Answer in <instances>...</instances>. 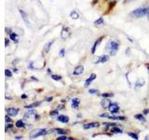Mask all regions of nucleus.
Instances as JSON below:
<instances>
[{"label":"nucleus","instance_id":"a878e982","mask_svg":"<svg viewBox=\"0 0 149 140\" xmlns=\"http://www.w3.org/2000/svg\"><path fill=\"white\" fill-rule=\"evenodd\" d=\"M134 118L136 119V120H141V121H143V123H146V119L144 118L143 114H137V115H135V116H134Z\"/></svg>","mask_w":149,"mask_h":140},{"label":"nucleus","instance_id":"6ab92c4d","mask_svg":"<svg viewBox=\"0 0 149 140\" xmlns=\"http://www.w3.org/2000/svg\"><path fill=\"white\" fill-rule=\"evenodd\" d=\"M52 131H53V132H55L56 134H61V135L66 134H67V131H65V130H63V129H61V128H54Z\"/></svg>","mask_w":149,"mask_h":140},{"label":"nucleus","instance_id":"1a4fd4ad","mask_svg":"<svg viewBox=\"0 0 149 140\" xmlns=\"http://www.w3.org/2000/svg\"><path fill=\"white\" fill-rule=\"evenodd\" d=\"M18 112H19V109L18 108H15V107H9V108L7 109V114L8 116H17L18 115Z\"/></svg>","mask_w":149,"mask_h":140},{"label":"nucleus","instance_id":"6e6d98bb","mask_svg":"<svg viewBox=\"0 0 149 140\" xmlns=\"http://www.w3.org/2000/svg\"><path fill=\"white\" fill-rule=\"evenodd\" d=\"M147 19H148V21H149V14H148V15H147Z\"/></svg>","mask_w":149,"mask_h":140},{"label":"nucleus","instance_id":"393cba45","mask_svg":"<svg viewBox=\"0 0 149 140\" xmlns=\"http://www.w3.org/2000/svg\"><path fill=\"white\" fill-rule=\"evenodd\" d=\"M70 17H71V19H73V20H77L79 18V15L76 10H73L71 13H70Z\"/></svg>","mask_w":149,"mask_h":140},{"label":"nucleus","instance_id":"864d4df0","mask_svg":"<svg viewBox=\"0 0 149 140\" xmlns=\"http://www.w3.org/2000/svg\"><path fill=\"white\" fill-rule=\"evenodd\" d=\"M77 117H78V118H82V115H81V114H78Z\"/></svg>","mask_w":149,"mask_h":140},{"label":"nucleus","instance_id":"7c9ffc66","mask_svg":"<svg viewBox=\"0 0 149 140\" xmlns=\"http://www.w3.org/2000/svg\"><path fill=\"white\" fill-rule=\"evenodd\" d=\"M128 135L129 136H130L132 138H133V139H138L139 137H138V134H134V133H132V132H130V133H128Z\"/></svg>","mask_w":149,"mask_h":140},{"label":"nucleus","instance_id":"5fc2aeb1","mask_svg":"<svg viewBox=\"0 0 149 140\" xmlns=\"http://www.w3.org/2000/svg\"><path fill=\"white\" fill-rule=\"evenodd\" d=\"M50 72H51V70L49 68H48V73H50Z\"/></svg>","mask_w":149,"mask_h":140},{"label":"nucleus","instance_id":"4c0bfd02","mask_svg":"<svg viewBox=\"0 0 149 140\" xmlns=\"http://www.w3.org/2000/svg\"><path fill=\"white\" fill-rule=\"evenodd\" d=\"M53 100V97L52 96H50V97H47L46 98V102H51Z\"/></svg>","mask_w":149,"mask_h":140},{"label":"nucleus","instance_id":"423d86ee","mask_svg":"<svg viewBox=\"0 0 149 140\" xmlns=\"http://www.w3.org/2000/svg\"><path fill=\"white\" fill-rule=\"evenodd\" d=\"M100 126L99 123H96V121H93V123H85L83 125V128L85 130H88L91 128H97Z\"/></svg>","mask_w":149,"mask_h":140},{"label":"nucleus","instance_id":"79ce46f5","mask_svg":"<svg viewBox=\"0 0 149 140\" xmlns=\"http://www.w3.org/2000/svg\"><path fill=\"white\" fill-rule=\"evenodd\" d=\"M149 113V109H144L143 110V114L144 115H146V114H148Z\"/></svg>","mask_w":149,"mask_h":140},{"label":"nucleus","instance_id":"f257e3e1","mask_svg":"<svg viewBox=\"0 0 149 140\" xmlns=\"http://www.w3.org/2000/svg\"><path fill=\"white\" fill-rule=\"evenodd\" d=\"M119 49V41L116 39H110L105 46V51L110 55H116Z\"/></svg>","mask_w":149,"mask_h":140},{"label":"nucleus","instance_id":"ddd939ff","mask_svg":"<svg viewBox=\"0 0 149 140\" xmlns=\"http://www.w3.org/2000/svg\"><path fill=\"white\" fill-rule=\"evenodd\" d=\"M102 38H104V36H102V37H100V38H98V39L95 41V43L93 44L92 48H91V53H92V54H94V53H95V51H96L97 47H98V45H100V43L102 42Z\"/></svg>","mask_w":149,"mask_h":140},{"label":"nucleus","instance_id":"a19ab883","mask_svg":"<svg viewBox=\"0 0 149 140\" xmlns=\"http://www.w3.org/2000/svg\"><path fill=\"white\" fill-rule=\"evenodd\" d=\"M126 55H127V56H130V49H127V50H126Z\"/></svg>","mask_w":149,"mask_h":140},{"label":"nucleus","instance_id":"c9c22d12","mask_svg":"<svg viewBox=\"0 0 149 140\" xmlns=\"http://www.w3.org/2000/svg\"><path fill=\"white\" fill-rule=\"evenodd\" d=\"M57 115H58V110H54V111H52L50 113L51 117H55V116H57Z\"/></svg>","mask_w":149,"mask_h":140},{"label":"nucleus","instance_id":"c85d7f7f","mask_svg":"<svg viewBox=\"0 0 149 140\" xmlns=\"http://www.w3.org/2000/svg\"><path fill=\"white\" fill-rule=\"evenodd\" d=\"M51 78L52 79H54V80H57V81H59V80H61L62 79V76H60V75H51Z\"/></svg>","mask_w":149,"mask_h":140},{"label":"nucleus","instance_id":"bb28decb","mask_svg":"<svg viewBox=\"0 0 149 140\" xmlns=\"http://www.w3.org/2000/svg\"><path fill=\"white\" fill-rule=\"evenodd\" d=\"M15 125H16L17 128H23L24 127V123H23L22 120H17Z\"/></svg>","mask_w":149,"mask_h":140},{"label":"nucleus","instance_id":"39448f33","mask_svg":"<svg viewBox=\"0 0 149 140\" xmlns=\"http://www.w3.org/2000/svg\"><path fill=\"white\" fill-rule=\"evenodd\" d=\"M19 12H20V14H21L22 21L25 22V24L28 27H30V22H29V21H28V16H27V14L25 13V11L22 10V9H21V8H19Z\"/></svg>","mask_w":149,"mask_h":140},{"label":"nucleus","instance_id":"72a5a7b5","mask_svg":"<svg viewBox=\"0 0 149 140\" xmlns=\"http://www.w3.org/2000/svg\"><path fill=\"white\" fill-rule=\"evenodd\" d=\"M64 54H65V50L64 49H62L60 50V52H59V55L61 56V57H63L64 56Z\"/></svg>","mask_w":149,"mask_h":140},{"label":"nucleus","instance_id":"f8f14e48","mask_svg":"<svg viewBox=\"0 0 149 140\" xmlns=\"http://www.w3.org/2000/svg\"><path fill=\"white\" fill-rule=\"evenodd\" d=\"M96 77H97V76H96V74H94V73L91 74V76H90V78L86 79V81H85V87H88V86H90V85H91V83L96 78Z\"/></svg>","mask_w":149,"mask_h":140},{"label":"nucleus","instance_id":"8fccbe9b","mask_svg":"<svg viewBox=\"0 0 149 140\" xmlns=\"http://www.w3.org/2000/svg\"><path fill=\"white\" fill-rule=\"evenodd\" d=\"M31 79H33V80H36V81H37V79H36V78H34V77H32V78H31Z\"/></svg>","mask_w":149,"mask_h":140},{"label":"nucleus","instance_id":"f03ea898","mask_svg":"<svg viewBox=\"0 0 149 140\" xmlns=\"http://www.w3.org/2000/svg\"><path fill=\"white\" fill-rule=\"evenodd\" d=\"M149 14V7H143L137 9H134L133 11L130 13V17L132 18H142Z\"/></svg>","mask_w":149,"mask_h":140},{"label":"nucleus","instance_id":"2eb2a0df","mask_svg":"<svg viewBox=\"0 0 149 140\" xmlns=\"http://www.w3.org/2000/svg\"><path fill=\"white\" fill-rule=\"evenodd\" d=\"M108 59H109V57H108V56H107V55H102V56H100V57L96 60L95 64H98V63H106L107 61H108Z\"/></svg>","mask_w":149,"mask_h":140},{"label":"nucleus","instance_id":"2f4dec72","mask_svg":"<svg viewBox=\"0 0 149 140\" xmlns=\"http://www.w3.org/2000/svg\"><path fill=\"white\" fill-rule=\"evenodd\" d=\"M5 75H6V77L10 78L12 76V73L10 72V70H9V69H6V70H5Z\"/></svg>","mask_w":149,"mask_h":140},{"label":"nucleus","instance_id":"de8ad7c7","mask_svg":"<svg viewBox=\"0 0 149 140\" xmlns=\"http://www.w3.org/2000/svg\"><path fill=\"white\" fill-rule=\"evenodd\" d=\"M58 109H63V106H58Z\"/></svg>","mask_w":149,"mask_h":140},{"label":"nucleus","instance_id":"c03bdc74","mask_svg":"<svg viewBox=\"0 0 149 140\" xmlns=\"http://www.w3.org/2000/svg\"><path fill=\"white\" fill-rule=\"evenodd\" d=\"M6 31H7V33H8V34H10V29H9V28H6Z\"/></svg>","mask_w":149,"mask_h":140},{"label":"nucleus","instance_id":"cd10ccee","mask_svg":"<svg viewBox=\"0 0 149 140\" xmlns=\"http://www.w3.org/2000/svg\"><path fill=\"white\" fill-rule=\"evenodd\" d=\"M57 140H74V138L69 137V136H64V134L61 135V136L57 137Z\"/></svg>","mask_w":149,"mask_h":140},{"label":"nucleus","instance_id":"58836bf2","mask_svg":"<svg viewBox=\"0 0 149 140\" xmlns=\"http://www.w3.org/2000/svg\"><path fill=\"white\" fill-rule=\"evenodd\" d=\"M6 121H7V123H12V120H11V119L8 117V115L6 116Z\"/></svg>","mask_w":149,"mask_h":140},{"label":"nucleus","instance_id":"a211bd4d","mask_svg":"<svg viewBox=\"0 0 149 140\" xmlns=\"http://www.w3.org/2000/svg\"><path fill=\"white\" fill-rule=\"evenodd\" d=\"M79 104H80V100H79L78 98H74V99L72 100V104H71V106H72L73 108L76 109V108H77V107H78Z\"/></svg>","mask_w":149,"mask_h":140},{"label":"nucleus","instance_id":"473e14b6","mask_svg":"<svg viewBox=\"0 0 149 140\" xmlns=\"http://www.w3.org/2000/svg\"><path fill=\"white\" fill-rule=\"evenodd\" d=\"M98 92H99V91L96 90V89H91V90L88 91V92H90L91 94H98V93H99Z\"/></svg>","mask_w":149,"mask_h":140},{"label":"nucleus","instance_id":"aec40b11","mask_svg":"<svg viewBox=\"0 0 149 140\" xmlns=\"http://www.w3.org/2000/svg\"><path fill=\"white\" fill-rule=\"evenodd\" d=\"M9 38H10L12 41H14V42H19V37H18V36L15 34V33H10L9 34Z\"/></svg>","mask_w":149,"mask_h":140},{"label":"nucleus","instance_id":"49530a36","mask_svg":"<svg viewBox=\"0 0 149 140\" xmlns=\"http://www.w3.org/2000/svg\"><path fill=\"white\" fill-rule=\"evenodd\" d=\"M98 1H99V0H92V4L94 5V4H96V3H97Z\"/></svg>","mask_w":149,"mask_h":140},{"label":"nucleus","instance_id":"f3484780","mask_svg":"<svg viewBox=\"0 0 149 140\" xmlns=\"http://www.w3.org/2000/svg\"><path fill=\"white\" fill-rule=\"evenodd\" d=\"M25 117L26 118H33V117H36V119L38 118V116L36 115V112L35 110H29L28 112H26Z\"/></svg>","mask_w":149,"mask_h":140},{"label":"nucleus","instance_id":"09e8293b","mask_svg":"<svg viewBox=\"0 0 149 140\" xmlns=\"http://www.w3.org/2000/svg\"><path fill=\"white\" fill-rule=\"evenodd\" d=\"M144 139H146V140H149V134H147L146 136L144 137Z\"/></svg>","mask_w":149,"mask_h":140},{"label":"nucleus","instance_id":"dca6fc26","mask_svg":"<svg viewBox=\"0 0 149 140\" xmlns=\"http://www.w3.org/2000/svg\"><path fill=\"white\" fill-rule=\"evenodd\" d=\"M144 84H146V81H144V79L140 78H138L136 81H135V87L136 88H140V87H143Z\"/></svg>","mask_w":149,"mask_h":140},{"label":"nucleus","instance_id":"603ef678","mask_svg":"<svg viewBox=\"0 0 149 140\" xmlns=\"http://www.w3.org/2000/svg\"><path fill=\"white\" fill-rule=\"evenodd\" d=\"M146 66H147V70H148V74H149V64H146Z\"/></svg>","mask_w":149,"mask_h":140},{"label":"nucleus","instance_id":"c756f323","mask_svg":"<svg viewBox=\"0 0 149 140\" xmlns=\"http://www.w3.org/2000/svg\"><path fill=\"white\" fill-rule=\"evenodd\" d=\"M113 96H114L113 93H109V92L102 93V97H104V98H110V97H113Z\"/></svg>","mask_w":149,"mask_h":140},{"label":"nucleus","instance_id":"4d7b16f0","mask_svg":"<svg viewBox=\"0 0 149 140\" xmlns=\"http://www.w3.org/2000/svg\"><path fill=\"white\" fill-rule=\"evenodd\" d=\"M108 1H116V0H108Z\"/></svg>","mask_w":149,"mask_h":140},{"label":"nucleus","instance_id":"4be33fe9","mask_svg":"<svg viewBox=\"0 0 149 140\" xmlns=\"http://www.w3.org/2000/svg\"><path fill=\"white\" fill-rule=\"evenodd\" d=\"M111 133H113V134H122L123 133V130L120 129V128H118V127H115V126H113V128L111 129Z\"/></svg>","mask_w":149,"mask_h":140},{"label":"nucleus","instance_id":"0eeeda50","mask_svg":"<svg viewBox=\"0 0 149 140\" xmlns=\"http://www.w3.org/2000/svg\"><path fill=\"white\" fill-rule=\"evenodd\" d=\"M70 36V32L69 29L67 27H63L62 29V32H61V37L63 39V40H66Z\"/></svg>","mask_w":149,"mask_h":140},{"label":"nucleus","instance_id":"b1692460","mask_svg":"<svg viewBox=\"0 0 149 140\" xmlns=\"http://www.w3.org/2000/svg\"><path fill=\"white\" fill-rule=\"evenodd\" d=\"M53 43H54V40L49 41V42H48V43L45 45V51H46V52H49V50H50V47L52 46Z\"/></svg>","mask_w":149,"mask_h":140},{"label":"nucleus","instance_id":"6e6552de","mask_svg":"<svg viewBox=\"0 0 149 140\" xmlns=\"http://www.w3.org/2000/svg\"><path fill=\"white\" fill-rule=\"evenodd\" d=\"M108 108L112 114H116L119 112V106L118 104H111Z\"/></svg>","mask_w":149,"mask_h":140},{"label":"nucleus","instance_id":"4468645a","mask_svg":"<svg viewBox=\"0 0 149 140\" xmlns=\"http://www.w3.org/2000/svg\"><path fill=\"white\" fill-rule=\"evenodd\" d=\"M57 120L60 121V123H67L69 121V117L65 116V115H60L57 117Z\"/></svg>","mask_w":149,"mask_h":140},{"label":"nucleus","instance_id":"9b49d317","mask_svg":"<svg viewBox=\"0 0 149 140\" xmlns=\"http://www.w3.org/2000/svg\"><path fill=\"white\" fill-rule=\"evenodd\" d=\"M84 72V66L83 65H78L76 68H74L73 75L74 76H78V75H81Z\"/></svg>","mask_w":149,"mask_h":140},{"label":"nucleus","instance_id":"3c124183","mask_svg":"<svg viewBox=\"0 0 149 140\" xmlns=\"http://www.w3.org/2000/svg\"><path fill=\"white\" fill-rule=\"evenodd\" d=\"M27 97V95H25V94H22V98H26Z\"/></svg>","mask_w":149,"mask_h":140},{"label":"nucleus","instance_id":"20e7f679","mask_svg":"<svg viewBox=\"0 0 149 140\" xmlns=\"http://www.w3.org/2000/svg\"><path fill=\"white\" fill-rule=\"evenodd\" d=\"M101 118H106V119H109V120H126V118L125 117H122V116H110L107 113H104L100 115Z\"/></svg>","mask_w":149,"mask_h":140},{"label":"nucleus","instance_id":"a18cd8bd","mask_svg":"<svg viewBox=\"0 0 149 140\" xmlns=\"http://www.w3.org/2000/svg\"><path fill=\"white\" fill-rule=\"evenodd\" d=\"M15 139H22V136H20V135H18V136H15Z\"/></svg>","mask_w":149,"mask_h":140},{"label":"nucleus","instance_id":"7ed1b4c3","mask_svg":"<svg viewBox=\"0 0 149 140\" xmlns=\"http://www.w3.org/2000/svg\"><path fill=\"white\" fill-rule=\"evenodd\" d=\"M48 134V131L47 129H37V130H35L33 131V132L30 134V138H36L38 136H43V135H46Z\"/></svg>","mask_w":149,"mask_h":140},{"label":"nucleus","instance_id":"ea45409f","mask_svg":"<svg viewBox=\"0 0 149 140\" xmlns=\"http://www.w3.org/2000/svg\"><path fill=\"white\" fill-rule=\"evenodd\" d=\"M8 45H9V40L8 38H6V39H5V46L8 47Z\"/></svg>","mask_w":149,"mask_h":140},{"label":"nucleus","instance_id":"9d476101","mask_svg":"<svg viewBox=\"0 0 149 140\" xmlns=\"http://www.w3.org/2000/svg\"><path fill=\"white\" fill-rule=\"evenodd\" d=\"M111 104H112V103H111L110 99H108V98H104V99L101 101V106L104 107V108H108Z\"/></svg>","mask_w":149,"mask_h":140},{"label":"nucleus","instance_id":"37998d69","mask_svg":"<svg viewBox=\"0 0 149 140\" xmlns=\"http://www.w3.org/2000/svg\"><path fill=\"white\" fill-rule=\"evenodd\" d=\"M135 0H125V3H130V2H133Z\"/></svg>","mask_w":149,"mask_h":140},{"label":"nucleus","instance_id":"412c9836","mask_svg":"<svg viewBox=\"0 0 149 140\" xmlns=\"http://www.w3.org/2000/svg\"><path fill=\"white\" fill-rule=\"evenodd\" d=\"M40 105H41V102H35V103H33V104L25 106V108H34V107L39 106Z\"/></svg>","mask_w":149,"mask_h":140},{"label":"nucleus","instance_id":"5701e85b","mask_svg":"<svg viewBox=\"0 0 149 140\" xmlns=\"http://www.w3.org/2000/svg\"><path fill=\"white\" fill-rule=\"evenodd\" d=\"M104 23V18L102 17H100L98 20H96L95 22H94V25H96V26H98V25H102Z\"/></svg>","mask_w":149,"mask_h":140},{"label":"nucleus","instance_id":"f704fd0d","mask_svg":"<svg viewBox=\"0 0 149 140\" xmlns=\"http://www.w3.org/2000/svg\"><path fill=\"white\" fill-rule=\"evenodd\" d=\"M28 68L31 69V70H35V67H34V63H33V62H30L29 65H28Z\"/></svg>","mask_w":149,"mask_h":140},{"label":"nucleus","instance_id":"e433bc0d","mask_svg":"<svg viewBox=\"0 0 149 140\" xmlns=\"http://www.w3.org/2000/svg\"><path fill=\"white\" fill-rule=\"evenodd\" d=\"M104 126H116V123H104Z\"/></svg>","mask_w":149,"mask_h":140}]
</instances>
